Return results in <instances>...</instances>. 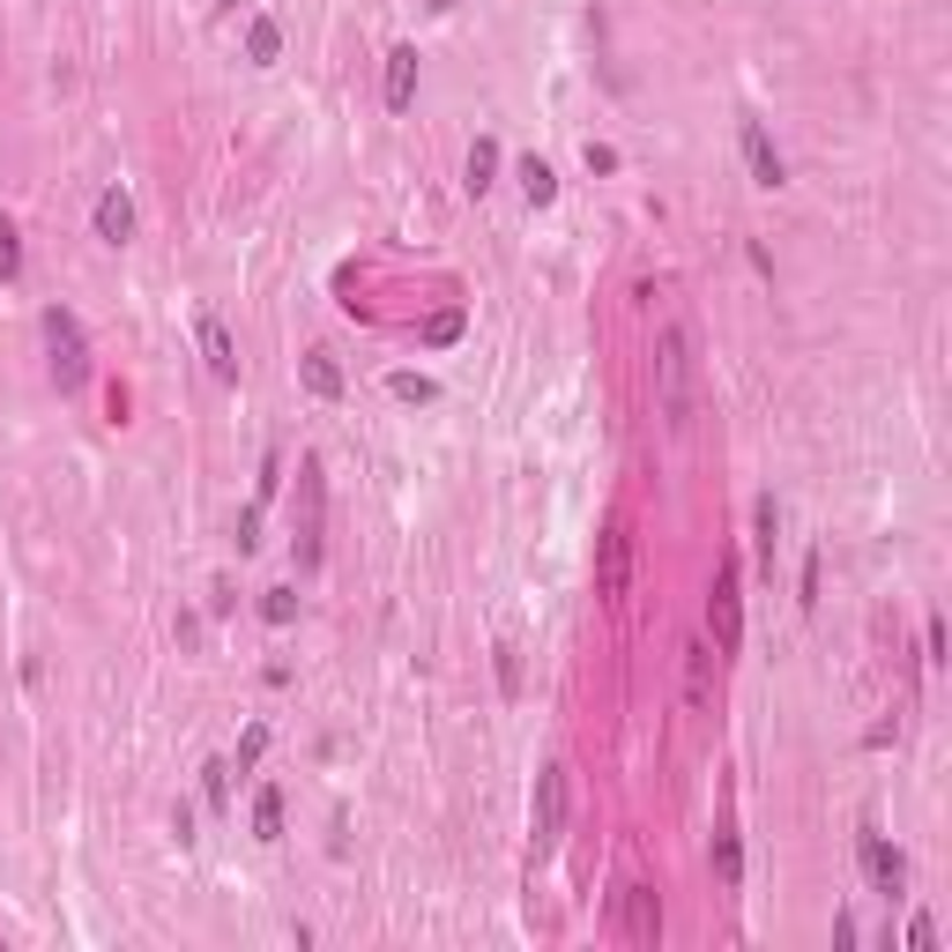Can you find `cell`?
I'll return each mask as SVG.
<instances>
[{
    "mask_svg": "<svg viewBox=\"0 0 952 952\" xmlns=\"http://www.w3.org/2000/svg\"><path fill=\"white\" fill-rule=\"evenodd\" d=\"M908 945H915V952L938 945V923H930V915H915V923H908Z\"/></svg>",
    "mask_w": 952,
    "mask_h": 952,
    "instance_id": "cell-23",
    "label": "cell"
},
{
    "mask_svg": "<svg viewBox=\"0 0 952 952\" xmlns=\"http://www.w3.org/2000/svg\"><path fill=\"white\" fill-rule=\"evenodd\" d=\"M625 580H632V529H625V521H603V537H595V595L618 603Z\"/></svg>",
    "mask_w": 952,
    "mask_h": 952,
    "instance_id": "cell-4",
    "label": "cell"
},
{
    "mask_svg": "<svg viewBox=\"0 0 952 952\" xmlns=\"http://www.w3.org/2000/svg\"><path fill=\"white\" fill-rule=\"evenodd\" d=\"M655 395H663L670 432H692V402H700V358H692V328L670 321L655 335Z\"/></svg>",
    "mask_w": 952,
    "mask_h": 952,
    "instance_id": "cell-1",
    "label": "cell"
},
{
    "mask_svg": "<svg viewBox=\"0 0 952 952\" xmlns=\"http://www.w3.org/2000/svg\"><path fill=\"white\" fill-rule=\"evenodd\" d=\"M410 97H417V45H395L387 52V105L410 112Z\"/></svg>",
    "mask_w": 952,
    "mask_h": 952,
    "instance_id": "cell-12",
    "label": "cell"
},
{
    "mask_svg": "<svg viewBox=\"0 0 952 952\" xmlns=\"http://www.w3.org/2000/svg\"><path fill=\"white\" fill-rule=\"evenodd\" d=\"M202 358L216 379H239V350H231V335H224V321L216 313H202Z\"/></svg>",
    "mask_w": 952,
    "mask_h": 952,
    "instance_id": "cell-13",
    "label": "cell"
},
{
    "mask_svg": "<svg viewBox=\"0 0 952 952\" xmlns=\"http://www.w3.org/2000/svg\"><path fill=\"white\" fill-rule=\"evenodd\" d=\"M864 870H870V885H878V893H901V885H908L901 848H885V833H878V827H864Z\"/></svg>",
    "mask_w": 952,
    "mask_h": 952,
    "instance_id": "cell-9",
    "label": "cell"
},
{
    "mask_svg": "<svg viewBox=\"0 0 952 952\" xmlns=\"http://www.w3.org/2000/svg\"><path fill=\"white\" fill-rule=\"evenodd\" d=\"M492 171H498V142H477V149H469V194H484Z\"/></svg>",
    "mask_w": 952,
    "mask_h": 952,
    "instance_id": "cell-19",
    "label": "cell"
},
{
    "mask_svg": "<svg viewBox=\"0 0 952 952\" xmlns=\"http://www.w3.org/2000/svg\"><path fill=\"white\" fill-rule=\"evenodd\" d=\"M321 506H328L321 461H298V558L305 566H321Z\"/></svg>",
    "mask_w": 952,
    "mask_h": 952,
    "instance_id": "cell-5",
    "label": "cell"
},
{
    "mask_svg": "<svg viewBox=\"0 0 952 952\" xmlns=\"http://www.w3.org/2000/svg\"><path fill=\"white\" fill-rule=\"evenodd\" d=\"M97 239H105V246H126V239H134V202H126L120 186L97 194Z\"/></svg>",
    "mask_w": 952,
    "mask_h": 952,
    "instance_id": "cell-10",
    "label": "cell"
},
{
    "mask_svg": "<svg viewBox=\"0 0 952 952\" xmlns=\"http://www.w3.org/2000/svg\"><path fill=\"white\" fill-rule=\"evenodd\" d=\"M253 833H261V841H284V788H261V796H253Z\"/></svg>",
    "mask_w": 952,
    "mask_h": 952,
    "instance_id": "cell-15",
    "label": "cell"
},
{
    "mask_svg": "<svg viewBox=\"0 0 952 952\" xmlns=\"http://www.w3.org/2000/svg\"><path fill=\"white\" fill-rule=\"evenodd\" d=\"M745 165H751V179H759V186H782V179H788V171H782V149L767 142V126H759V120H745Z\"/></svg>",
    "mask_w": 952,
    "mask_h": 952,
    "instance_id": "cell-11",
    "label": "cell"
},
{
    "mask_svg": "<svg viewBox=\"0 0 952 952\" xmlns=\"http://www.w3.org/2000/svg\"><path fill=\"white\" fill-rule=\"evenodd\" d=\"M305 387H313L321 402H335V395H342V373H335L328 350H305Z\"/></svg>",
    "mask_w": 952,
    "mask_h": 952,
    "instance_id": "cell-14",
    "label": "cell"
},
{
    "mask_svg": "<svg viewBox=\"0 0 952 952\" xmlns=\"http://www.w3.org/2000/svg\"><path fill=\"white\" fill-rule=\"evenodd\" d=\"M714 870H722L730 885L745 878V848H737V827H722V833H714Z\"/></svg>",
    "mask_w": 952,
    "mask_h": 952,
    "instance_id": "cell-18",
    "label": "cell"
},
{
    "mask_svg": "<svg viewBox=\"0 0 952 952\" xmlns=\"http://www.w3.org/2000/svg\"><path fill=\"white\" fill-rule=\"evenodd\" d=\"M387 387H395L402 402H432V379H417V373H395V379H387Z\"/></svg>",
    "mask_w": 952,
    "mask_h": 952,
    "instance_id": "cell-22",
    "label": "cell"
},
{
    "mask_svg": "<svg viewBox=\"0 0 952 952\" xmlns=\"http://www.w3.org/2000/svg\"><path fill=\"white\" fill-rule=\"evenodd\" d=\"M521 194H529V202H551V194H558V171L543 165V157H529V165H521Z\"/></svg>",
    "mask_w": 952,
    "mask_h": 952,
    "instance_id": "cell-17",
    "label": "cell"
},
{
    "mask_svg": "<svg viewBox=\"0 0 952 952\" xmlns=\"http://www.w3.org/2000/svg\"><path fill=\"white\" fill-rule=\"evenodd\" d=\"M424 335H432V342H455V335H461V313H439V321H432Z\"/></svg>",
    "mask_w": 952,
    "mask_h": 952,
    "instance_id": "cell-24",
    "label": "cell"
},
{
    "mask_svg": "<svg viewBox=\"0 0 952 952\" xmlns=\"http://www.w3.org/2000/svg\"><path fill=\"white\" fill-rule=\"evenodd\" d=\"M23 276V239H15V224L0 216V284H15Z\"/></svg>",
    "mask_w": 952,
    "mask_h": 952,
    "instance_id": "cell-20",
    "label": "cell"
},
{
    "mask_svg": "<svg viewBox=\"0 0 952 952\" xmlns=\"http://www.w3.org/2000/svg\"><path fill=\"white\" fill-rule=\"evenodd\" d=\"M261 751H268V730H261V722H253V730H246V745H239V759H246V767H253V759H261Z\"/></svg>",
    "mask_w": 952,
    "mask_h": 952,
    "instance_id": "cell-25",
    "label": "cell"
},
{
    "mask_svg": "<svg viewBox=\"0 0 952 952\" xmlns=\"http://www.w3.org/2000/svg\"><path fill=\"white\" fill-rule=\"evenodd\" d=\"M685 707H692V714H714V640H692V648H685Z\"/></svg>",
    "mask_w": 952,
    "mask_h": 952,
    "instance_id": "cell-8",
    "label": "cell"
},
{
    "mask_svg": "<svg viewBox=\"0 0 952 952\" xmlns=\"http://www.w3.org/2000/svg\"><path fill=\"white\" fill-rule=\"evenodd\" d=\"M45 350H52V379H60V387H83L89 379V342H83V321H75L68 305L45 313Z\"/></svg>",
    "mask_w": 952,
    "mask_h": 952,
    "instance_id": "cell-2",
    "label": "cell"
},
{
    "mask_svg": "<svg viewBox=\"0 0 952 952\" xmlns=\"http://www.w3.org/2000/svg\"><path fill=\"white\" fill-rule=\"evenodd\" d=\"M618 930L632 938V945H655V938H663V908H655L648 885H625L618 893Z\"/></svg>",
    "mask_w": 952,
    "mask_h": 952,
    "instance_id": "cell-7",
    "label": "cell"
},
{
    "mask_svg": "<svg viewBox=\"0 0 952 952\" xmlns=\"http://www.w3.org/2000/svg\"><path fill=\"white\" fill-rule=\"evenodd\" d=\"M261 618H268V625H290V618H298V595H290V588H268V595H261Z\"/></svg>",
    "mask_w": 952,
    "mask_h": 952,
    "instance_id": "cell-21",
    "label": "cell"
},
{
    "mask_svg": "<svg viewBox=\"0 0 952 952\" xmlns=\"http://www.w3.org/2000/svg\"><path fill=\"white\" fill-rule=\"evenodd\" d=\"M566 833V767H543L537 774V848H551Z\"/></svg>",
    "mask_w": 952,
    "mask_h": 952,
    "instance_id": "cell-6",
    "label": "cell"
},
{
    "mask_svg": "<svg viewBox=\"0 0 952 952\" xmlns=\"http://www.w3.org/2000/svg\"><path fill=\"white\" fill-rule=\"evenodd\" d=\"M246 52H253V60H261V68H268V60L284 52V31H276L268 15H253V23H246Z\"/></svg>",
    "mask_w": 952,
    "mask_h": 952,
    "instance_id": "cell-16",
    "label": "cell"
},
{
    "mask_svg": "<svg viewBox=\"0 0 952 952\" xmlns=\"http://www.w3.org/2000/svg\"><path fill=\"white\" fill-rule=\"evenodd\" d=\"M745 574H737V558L714 574V595H707V632H714V655H730L737 640H745Z\"/></svg>",
    "mask_w": 952,
    "mask_h": 952,
    "instance_id": "cell-3",
    "label": "cell"
}]
</instances>
